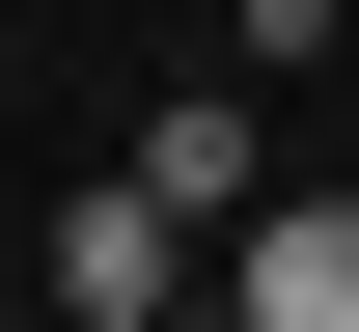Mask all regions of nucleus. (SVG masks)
Returning a JSON list of instances; mask_svg holds the SVG:
<instances>
[{"instance_id":"2","label":"nucleus","mask_w":359,"mask_h":332,"mask_svg":"<svg viewBox=\"0 0 359 332\" xmlns=\"http://www.w3.org/2000/svg\"><path fill=\"white\" fill-rule=\"evenodd\" d=\"M222 305H249V332H359V194H249Z\"/></svg>"},{"instance_id":"1","label":"nucleus","mask_w":359,"mask_h":332,"mask_svg":"<svg viewBox=\"0 0 359 332\" xmlns=\"http://www.w3.org/2000/svg\"><path fill=\"white\" fill-rule=\"evenodd\" d=\"M55 305H83V332H166V305H194V194H166V166H111L83 222H55Z\"/></svg>"}]
</instances>
